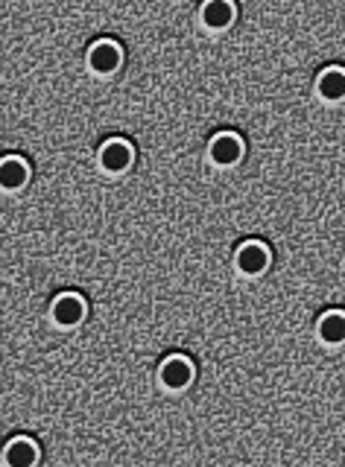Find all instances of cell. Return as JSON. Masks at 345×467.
<instances>
[{
    "label": "cell",
    "instance_id": "8992f818",
    "mask_svg": "<svg viewBox=\"0 0 345 467\" xmlns=\"http://www.w3.org/2000/svg\"><path fill=\"white\" fill-rule=\"evenodd\" d=\"M243 140L235 135V131H220L214 135L208 143V161L214 170H235L243 161Z\"/></svg>",
    "mask_w": 345,
    "mask_h": 467
},
{
    "label": "cell",
    "instance_id": "7a4b0ae2",
    "mask_svg": "<svg viewBox=\"0 0 345 467\" xmlns=\"http://www.w3.org/2000/svg\"><path fill=\"white\" fill-rule=\"evenodd\" d=\"M47 316L56 330H77L85 321V316H89V304L77 292H62V296L53 298Z\"/></svg>",
    "mask_w": 345,
    "mask_h": 467
},
{
    "label": "cell",
    "instance_id": "8fae6325",
    "mask_svg": "<svg viewBox=\"0 0 345 467\" xmlns=\"http://www.w3.org/2000/svg\"><path fill=\"white\" fill-rule=\"evenodd\" d=\"M36 462H38V444L33 441V438H26V435L12 438V441L6 444V450H4V464L6 467H30Z\"/></svg>",
    "mask_w": 345,
    "mask_h": 467
},
{
    "label": "cell",
    "instance_id": "3957f363",
    "mask_svg": "<svg viewBox=\"0 0 345 467\" xmlns=\"http://www.w3.org/2000/svg\"><path fill=\"white\" fill-rule=\"evenodd\" d=\"M132 164H135V150L126 140L111 138L99 146L97 167L103 175H109V179H120V175H126L129 170H132Z\"/></svg>",
    "mask_w": 345,
    "mask_h": 467
},
{
    "label": "cell",
    "instance_id": "277c9868",
    "mask_svg": "<svg viewBox=\"0 0 345 467\" xmlns=\"http://www.w3.org/2000/svg\"><path fill=\"white\" fill-rule=\"evenodd\" d=\"M269 263H272L269 248L264 243H257V240L243 243L235 252V272L240 277H246V281H257L261 275H267Z\"/></svg>",
    "mask_w": 345,
    "mask_h": 467
},
{
    "label": "cell",
    "instance_id": "ba28073f",
    "mask_svg": "<svg viewBox=\"0 0 345 467\" xmlns=\"http://www.w3.org/2000/svg\"><path fill=\"white\" fill-rule=\"evenodd\" d=\"M26 184H30V164L21 155H6L0 161V187L6 196L21 193Z\"/></svg>",
    "mask_w": 345,
    "mask_h": 467
},
{
    "label": "cell",
    "instance_id": "6da1fadb",
    "mask_svg": "<svg viewBox=\"0 0 345 467\" xmlns=\"http://www.w3.org/2000/svg\"><path fill=\"white\" fill-rule=\"evenodd\" d=\"M120 65H123L120 44L111 38L94 41L89 47V56H85V67H89V73L97 79H111L114 73L120 70Z\"/></svg>",
    "mask_w": 345,
    "mask_h": 467
},
{
    "label": "cell",
    "instance_id": "9c48e42d",
    "mask_svg": "<svg viewBox=\"0 0 345 467\" xmlns=\"http://www.w3.org/2000/svg\"><path fill=\"white\" fill-rule=\"evenodd\" d=\"M316 99L325 106H340L345 102V70L342 67H328L316 77Z\"/></svg>",
    "mask_w": 345,
    "mask_h": 467
},
{
    "label": "cell",
    "instance_id": "30bf717a",
    "mask_svg": "<svg viewBox=\"0 0 345 467\" xmlns=\"http://www.w3.org/2000/svg\"><path fill=\"white\" fill-rule=\"evenodd\" d=\"M316 342L322 348H342L345 345V313L334 310L325 313L319 321H316Z\"/></svg>",
    "mask_w": 345,
    "mask_h": 467
},
{
    "label": "cell",
    "instance_id": "52a82bcc",
    "mask_svg": "<svg viewBox=\"0 0 345 467\" xmlns=\"http://www.w3.org/2000/svg\"><path fill=\"white\" fill-rule=\"evenodd\" d=\"M235 18H237V9L232 4H223V0H214V4H205L199 9V26H203L208 36H220L225 29H232Z\"/></svg>",
    "mask_w": 345,
    "mask_h": 467
},
{
    "label": "cell",
    "instance_id": "5b68a950",
    "mask_svg": "<svg viewBox=\"0 0 345 467\" xmlns=\"http://www.w3.org/2000/svg\"><path fill=\"white\" fill-rule=\"evenodd\" d=\"M193 383V362L188 357H167L158 365V389L167 394H179Z\"/></svg>",
    "mask_w": 345,
    "mask_h": 467
}]
</instances>
